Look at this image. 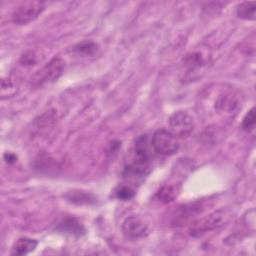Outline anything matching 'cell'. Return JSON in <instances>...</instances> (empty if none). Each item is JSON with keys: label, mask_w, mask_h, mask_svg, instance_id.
<instances>
[{"label": "cell", "mask_w": 256, "mask_h": 256, "mask_svg": "<svg viewBox=\"0 0 256 256\" xmlns=\"http://www.w3.org/2000/svg\"><path fill=\"white\" fill-rule=\"evenodd\" d=\"M151 142H148V136H139L134 144V147L128 154V159L125 161L123 176L125 178H141L144 177L150 168L151 161Z\"/></svg>", "instance_id": "6da1fadb"}, {"label": "cell", "mask_w": 256, "mask_h": 256, "mask_svg": "<svg viewBox=\"0 0 256 256\" xmlns=\"http://www.w3.org/2000/svg\"><path fill=\"white\" fill-rule=\"evenodd\" d=\"M65 69V62L61 57H54L38 71L34 73L31 78L30 85L34 89L41 88L47 84H51L58 80Z\"/></svg>", "instance_id": "7a4b0ae2"}, {"label": "cell", "mask_w": 256, "mask_h": 256, "mask_svg": "<svg viewBox=\"0 0 256 256\" xmlns=\"http://www.w3.org/2000/svg\"><path fill=\"white\" fill-rule=\"evenodd\" d=\"M45 3L38 0L21 2L12 12V21L17 25H25L34 21L44 11Z\"/></svg>", "instance_id": "3957f363"}, {"label": "cell", "mask_w": 256, "mask_h": 256, "mask_svg": "<svg viewBox=\"0 0 256 256\" xmlns=\"http://www.w3.org/2000/svg\"><path fill=\"white\" fill-rule=\"evenodd\" d=\"M150 142L154 151L163 156H171L179 149L177 136H175L171 131L165 129L155 131Z\"/></svg>", "instance_id": "277c9868"}, {"label": "cell", "mask_w": 256, "mask_h": 256, "mask_svg": "<svg viewBox=\"0 0 256 256\" xmlns=\"http://www.w3.org/2000/svg\"><path fill=\"white\" fill-rule=\"evenodd\" d=\"M228 214L225 210L215 211L193 223L190 228L192 236H201L207 232L215 230L228 221Z\"/></svg>", "instance_id": "5b68a950"}, {"label": "cell", "mask_w": 256, "mask_h": 256, "mask_svg": "<svg viewBox=\"0 0 256 256\" xmlns=\"http://www.w3.org/2000/svg\"><path fill=\"white\" fill-rule=\"evenodd\" d=\"M171 132L175 136L187 137L194 129V120L186 111H176L172 113L168 119Z\"/></svg>", "instance_id": "8992f818"}, {"label": "cell", "mask_w": 256, "mask_h": 256, "mask_svg": "<svg viewBox=\"0 0 256 256\" xmlns=\"http://www.w3.org/2000/svg\"><path fill=\"white\" fill-rule=\"evenodd\" d=\"M122 231L130 238H142L148 234V225L141 217L133 215L124 220Z\"/></svg>", "instance_id": "52a82bcc"}, {"label": "cell", "mask_w": 256, "mask_h": 256, "mask_svg": "<svg viewBox=\"0 0 256 256\" xmlns=\"http://www.w3.org/2000/svg\"><path fill=\"white\" fill-rule=\"evenodd\" d=\"M241 106V100L238 94L234 92H228L224 95H221L217 101L215 107L218 110L231 113L236 111Z\"/></svg>", "instance_id": "ba28073f"}, {"label": "cell", "mask_w": 256, "mask_h": 256, "mask_svg": "<svg viewBox=\"0 0 256 256\" xmlns=\"http://www.w3.org/2000/svg\"><path fill=\"white\" fill-rule=\"evenodd\" d=\"M38 245V241L35 239L22 237L19 238L12 246L11 254L12 255H26L35 250Z\"/></svg>", "instance_id": "9c48e42d"}, {"label": "cell", "mask_w": 256, "mask_h": 256, "mask_svg": "<svg viewBox=\"0 0 256 256\" xmlns=\"http://www.w3.org/2000/svg\"><path fill=\"white\" fill-rule=\"evenodd\" d=\"M58 230L61 232L69 233L76 236H81L85 234V228L83 227V225L76 218H73V217L72 218L69 217L63 220L59 224Z\"/></svg>", "instance_id": "30bf717a"}, {"label": "cell", "mask_w": 256, "mask_h": 256, "mask_svg": "<svg viewBox=\"0 0 256 256\" xmlns=\"http://www.w3.org/2000/svg\"><path fill=\"white\" fill-rule=\"evenodd\" d=\"M179 192L180 187L177 184H167L158 190L156 197L162 203H170L177 198Z\"/></svg>", "instance_id": "8fae6325"}, {"label": "cell", "mask_w": 256, "mask_h": 256, "mask_svg": "<svg viewBox=\"0 0 256 256\" xmlns=\"http://www.w3.org/2000/svg\"><path fill=\"white\" fill-rule=\"evenodd\" d=\"M236 14L239 18L244 20H255L256 18V2L245 1L237 5Z\"/></svg>", "instance_id": "7c38bea8"}, {"label": "cell", "mask_w": 256, "mask_h": 256, "mask_svg": "<svg viewBox=\"0 0 256 256\" xmlns=\"http://www.w3.org/2000/svg\"><path fill=\"white\" fill-rule=\"evenodd\" d=\"M66 198L78 205H82V204H91L93 202H95V198L92 194L90 193H86L83 191H71L68 192L66 194Z\"/></svg>", "instance_id": "4fadbf2b"}, {"label": "cell", "mask_w": 256, "mask_h": 256, "mask_svg": "<svg viewBox=\"0 0 256 256\" xmlns=\"http://www.w3.org/2000/svg\"><path fill=\"white\" fill-rule=\"evenodd\" d=\"M74 49L84 55H93L98 50V45L93 41H82L75 45Z\"/></svg>", "instance_id": "5bb4252c"}, {"label": "cell", "mask_w": 256, "mask_h": 256, "mask_svg": "<svg viewBox=\"0 0 256 256\" xmlns=\"http://www.w3.org/2000/svg\"><path fill=\"white\" fill-rule=\"evenodd\" d=\"M114 193H115V197L117 199H120V200H123V201L131 200L135 195L134 190L131 187L126 186V185H119L115 189Z\"/></svg>", "instance_id": "9a60e30c"}, {"label": "cell", "mask_w": 256, "mask_h": 256, "mask_svg": "<svg viewBox=\"0 0 256 256\" xmlns=\"http://www.w3.org/2000/svg\"><path fill=\"white\" fill-rule=\"evenodd\" d=\"M255 108L252 107L244 116L243 120H242V128L246 131H251L254 129L255 127Z\"/></svg>", "instance_id": "2e32d148"}, {"label": "cell", "mask_w": 256, "mask_h": 256, "mask_svg": "<svg viewBox=\"0 0 256 256\" xmlns=\"http://www.w3.org/2000/svg\"><path fill=\"white\" fill-rule=\"evenodd\" d=\"M38 61H39V56L35 51H27L20 58V63L25 66L35 65Z\"/></svg>", "instance_id": "e0dca14e"}, {"label": "cell", "mask_w": 256, "mask_h": 256, "mask_svg": "<svg viewBox=\"0 0 256 256\" xmlns=\"http://www.w3.org/2000/svg\"><path fill=\"white\" fill-rule=\"evenodd\" d=\"M4 158H5V160H6L8 163L15 162L16 159H17V157H16L14 154H12V153H6V154L4 155Z\"/></svg>", "instance_id": "ac0fdd59"}]
</instances>
